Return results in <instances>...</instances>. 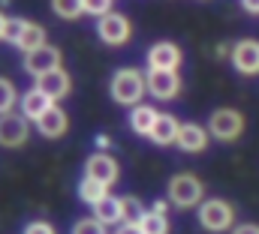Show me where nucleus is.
Wrapping results in <instances>:
<instances>
[{
  "mask_svg": "<svg viewBox=\"0 0 259 234\" xmlns=\"http://www.w3.org/2000/svg\"><path fill=\"white\" fill-rule=\"evenodd\" d=\"M81 3H84V15H97V18H103V15L112 12V0H81Z\"/></svg>",
  "mask_w": 259,
  "mask_h": 234,
  "instance_id": "27",
  "label": "nucleus"
},
{
  "mask_svg": "<svg viewBox=\"0 0 259 234\" xmlns=\"http://www.w3.org/2000/svg\"><path fill=\"white\" fill-rule=\"evenodd\" d=\"M52 105H55V102H52V99H49V96H46L39 87H33V90H27V93L21 96V117L36 123V120L46 114Z\"/></svg>",
  "mask_w": 259,
  "mask_h": 234,
  "instance_id": "15",
  "label": "nucleus"
},
{
  "mask_svg": "<svg viewBox=\"0 0 259 234\" xmlns=\"http://www.w3.org/2000/svg\"><path fill=\"white\" fill-rule=\"evenodd\" d=\"M66 126H69V120H66V111L61 105H52L46 114L36 120V129H39V135H46V138H61L66 132Z\"/></svg>",
  "mask_w": 259,
  "mask_h": 234,
  "instance_id": "14",
  "label": "nucleus"
},
{
  "mask_svg": "<svg viewBox=\"0 0 259 234\" xmlns=\"http://www.w3.org/2000/svg\"><path fill=\"white\" fill-rule=\"evenodd\" d=\"M52 9H55V15L64 18V21H75V18L84 15V3H81V0H52Z\"/></svg>",
  "mask_w": 259,
  "mask_h": 234,
  "instance_id": "22",
  "label": "nucleus"
},
{
  "mask_svg": "<svg viewBox=\"0 0 259 234\" xmlns=\"http://www.w3.org/2000/svg\"><path fill=\"white\" fill-rule=\"evenodd\" d=\"M24 69H27L33 78H42L46 72L61 69V51H58L55 45H46V48L27 51V54H24Z\"/></svg>",
  "mask_w": 259,
  "mask_h": 234,
  "instance_id": "8",
  "label": "nucleus"
},
{
  "mask_svg": "<svg viewBox=\"0 0 259 234\" xmlns=\"http://www.w3.org/2000/svg\"><path fill=\"white\" fill-rule=\"evenodd\" d=\"M139 231L142 234H169V216H157V213H145L142 222H139Z\"/></svg>",
  "mask_w": 259,
  "mask_h": 234,
  "instance_id": "23",
  "label": "nucleus"
},
{
  "mask_svg": "<svg viewBox=\"0 0 259 234\" xmlns=\"http://www.w3.org/2000/svg\"><path fill=\"white\" fill-rule=\"evenodd\" d=\"M97 33H100V39H103L106 45H127L130 36H133V24H130L127 15H121V12H109V15L100 18Z\"/></svg>",
  "mask_w": 259,
  "mask_h": 234,
  "instance_id": "5",
  "label": "nucleus"
},
{
  "mask_svg": "<svg viewBox=\"0 0 259 234\" xmlns=\"http://www.w3.org/2000/svg\"><path fill=\"white\" fill-rule=\"evenodd\" d=\"M24 234H58L55 231V225H49V222H42V219H36V222H30Z\"/></svg>",
  "mask_w": 259,
  "mask_h": 234,
  "instance_id": "28",
  "label": "nucleus"
},
{
  "mask_svg": "<svg viewBox=\"0 0 259 234\" xmlns=\"http://www.w3.org/2000/svg\"><path fill=\"white\" fill-rule=\"evenodd\" d=\"M112 99L118 102V105H139L142 102V96H145V75L139 72V69H133V66H127V69H118L115 75H112Z\"/></svg>",
  "mask_w": 259,
  "mask_h": 234,
  "instance_id": "1",
  "label": "nucleus"
},
{
  "mask_svg": "<svg viewBox=\"0 0 259 234\" xmlns=\"http://www.w3.org/2000/svg\"><path fill=\"white\" fill-rule=\"evenodd\" d=\"M244 132V114L235 108H217L208 117V135H214L217 141H235Z\"/></svg>",
  "mask_w": 259,
  "mask_h": 234,
  "instance_id": "4",
  "label": "nucleus"
},
{
  "mask_svg": "<svg viewBox=\"0 0 259 234\" xmlns=\"http://www.w3.org/2000/svg\"><path fill=\"white\" fill-rule=\"evenodd\" d=\"M84 177L100 180L103 186H112V183L118 180V162H115L109 153H94V156H88V162H84Z\"/></svg>",
  "mask_w": 259,
  "mask_h": 234,
  "instance_id": "11",
  "label": "nucleus"
},
{
  "mask_svg": "<svg viewBox=\"0 0 259 234\" xmlns=\"http://www.w3.org/2000/svg\"><path fill=\"white\" fill-rule=\"evenodd\" d=\"M232 63L241 75H259V42L256 39H241L232 45Z\"/></svg>",
  "mask_w": 259,
  "mask_h": 234,
  "instance_id": "9",
  "label": "nucleus"
},
{
  "mask_svg": "<svg viewBox=\"0 0 259 234\" xmlns=\"http://www.w3.org/2000/svg\"><path fill=\"white\" fill-rule=\"evenodd\" d=\"M232 234H259V225H253V222H244V225H238Z\"/></svg>",
  "mask_w": 259,
  "mask_h": 234,
  "instance_id": "29",
  "label": "nucleus"
},
{
  "mask_svg": "<svg viewBox=\"0 0 259 234\" xmlns=\"http://www.w3.org/2000/svg\"><path fill=\"white\" fill-rule=\"evenodd\" d=\"M178 129H181V123L172 114H160L148 138H151L154 144H163V147H166V144H175V141H178Z\"/></svg>",
  "mask_w": 259,
  "mask_h": 234,
  "instance_id": "16",
  "label": "nucleus"
},
{
  "mask_svg": "<svg viewBox=\"0 0 259 234\" xmlns=\"http://www.w3.org/2000/svg\"><path fill=\"white\" fill-rule=\"evenodd\" d=\"M21 30H24V18H6V27H3V42H12V45H18V39H21Z\"/></svg>",
  "mask_w": 259,
  "mask_h": 234,
  "instance_id": "25",
  "label": "nucleus"
},
{
  "mask_svg": "<svg viewBox=\"0 0 259 234\" xmlns=\"http://www.w3.org/2000/svg\"><path fill=\"white\" fill-rule=\"evenodd\" d=\"M94 219H97V222H103V225L118 222V219H121V198L106 195L100 204H94Z\"/></svg>",
  "mask_w": 259,
  "mask_h": 234,
  "instance_id": "19",
  "label": "nucleus"
},
{
  "mask_svg": "<svg viewBox=\"0 0 259 234\" xmlns=\"http://www.w3.org/2000/svg\"><path fill=\"white\" fill-rule=\"evenodd\" d=\"M181 48L175 45V42H154L151 48H148V66L151 69H160V72H178V66H181Z\"/></svg>",
  "mask_w": 259,
  "mask_h": 234,
  "instance_id": "7",
  "label": "nucleus"
},
{
  "mask_svg": "<svg viewBox=\"0 0 259 234\" xmlns=\"http://www.w3.org/2000/svg\"><path fill=\"white\" fill-rule=\"evenodd\" d=\"M202 195H205V186L190 171H181L169 180V201L175 207H196L202 201Z\"/></svg>",
  "mask_w": 259,
  "mask_h": 234,
  "instance_id": "3",
  "label": "nucleus"
},
{
  "mask_svg": "<svg viewBox=\"0 0 259 234\" xmlns=\"http://www.w3.org/2000/svg\"><path fill=\"white\" fill-rule=\"evenodd\" d=\"M30 135V126L21 114H3L0 117V144L3 147H21Z\"/></svg>",
  "mask_w": 259,
  "mask_h": 234,
  "instance_id": "10",
  "label": "nucleus"
},
{
  "mask_svg": "<svg viewBox=\"0 0 259 234\" xmlns=\"http://www.w3.org/2000/svg\"><path fill=\"white\" fill-rule=\"evenodd\" d=\"M145 213H148V210L142 207V201H139L136 195H124V198H121V219H124V225H139Z\"/></svg>",
  "mask_w": 259,
  "mask_h": 234,
  "instance_id": "21",
  "label": "nucleus"
},
{
  "mask_svg": "<svg viewBox=\"0 0 259 234\" xmlns=\"http://www.w3.org/2000/svg\"><path fill=\"white\" fill-rule=\"evenodd\" d=\"M157 117L160 114H157L151 105H136V108L130 111V126H133V132H139V135H151Z\"/></svg>",
  "mask_w": 259,
  "mask_h": 234,
  "instance_id": "18",
  "label": "nucleus"
},
{
  "mask_svg": "<svg viewBox=\"0 0 259 234\" xmlns=\"http://www.w3.org/2000/svg\"><path fill=\"white\" fill-rule=\"evenodd\" d=\"M12 105H15V87L9 78H0V117L12 114Z\"/></svg>",
  "mask_w": 259,
  "mask_h": 234,
  "instance_id": "24",
  "label": "nucleus"
},
{
  "mask_svg": "<svg viewBox=\"0 0 259 234\" xmlns=\"http://www.w3.org/2000/svg\"><path fill=\"white\" fill-rule=\"evenodd\" d=\"M72 234H106V225H103V222H97L94 216H84V219H78V222H75Z\"/></svg>",
  "mask_w": 259,
  "mask_h": 234,
  "instance_id": "26",
  "label": "nucleus"
},
{
  "mask_svg": "<svg viewBox=\"0 0 259 234\" xmlns=\"http://www.w3.org/2000/svg\"><path fill=\"white\" fill-rule=\"evenodd\" d=\"M46 27L36 24V21H24V30H21V39H18V48L27 51H36V48H46Z\"/></svg>",
  "mask_w": 259,
  "mask_h": 234,
  "instance_id": "17",
  "label": "nucleus"
},
{
  "mask_svg": "<svg viewBox=\"0 0 259 234\" xmlns=\"http://www.w3.org/2000/svg\"><path fill=\"white\" fill-rule=\"evenodd\" d=\"M145 87L151 96L157 99H175L181 93V78L178 72H160V69H148L145 75Z\"/></svg>",
  "mask_w": 259,
  "mask_h": 234,
  "instance_id": "6",
  "label": "nucleus"
},
{
  "mask_svg": "<svg viewBox=\"0 0 259 234\" xmlns=\"http://www.w3.org/2000/svg\"><path fill=\"white\" fill-rule=\"evenodd\" d=\"M109 144H112V141H109V135H97V147H100V150H106Z\"/></svg>",
  "mask_w": 259,
  "mask_h": 234,
  "instance_id": "32",
  "label": "nucleus"
},
{
  "mask_svg": "<svg viewBox=\"0 0 259 234\" xmlns=\"http://www.w3.org/2000/svg\"><path fill=\"white\" fill-rule=\"evenodd\" d=\"M151 213H157V216H169V204H166V201H154Z\"/></svg>",
  "mask_w": 259,
  "mask_h": 234,
  "instance_id": "30",
  "label": "nucleus"
},
{
  "mask_svg": "<svg viewBox=\"0 0 259 234\" xmlns=\"http://www.w3.org/2000/svg\"><path fill=\"white\" fill-rule=\"evenodd\" d=\"M118 234H142V231H139V225H124Z\"/></svg>",
  "mask_w": 259,
  "mask_h": 234,
  "instance_id": "33",
  "label": "nucleus"
},
{
  "mask_svg": "<svg viewBox=\"0 0 259 234\" xmlns=\"http://www.w3.org/2000/svg\"><path fill=\"white\" fill-rule=\"evenodd\" d=\"M184 153H202L208 147V126L199 123H181L178 129V141H175Z\"/></svg>",
  "mask_w": 259,
  "mask_h": 234,
  "instance_id": "12",
  "label": "nucleus"
},
{
  "mask_svg": "<svg viewBox=\"0 0 259 234\" xmlns=\"http://www.w3.org/2000/svg\"><path fill=\"white\" fill-rule=\"evenodd\" d=\"M36 87H39L52 102H58V99H64L66 93H69L72 81H69V72H64V69H52V72H46L42 78H36Z\"/></svg>",
  "mask_w": 259,
  "mask_h": 234,
  "instance_id": "13",
  "label": "nucleus"
},
{
  "mask_svg": "<svg viewBox=\"0 0 259 234\" xmlns=\"http://www.w3.org/2000/svg\"><path fill=\"white\" fill-rule=\"evenodd\" d=\"M109 195V186H103L100 180H91V177H81V183H78V198L84 201V204H100L103 198Z\"/></svg>",
  "mask_w": 259,
  "mask_h": 234,
  "instance_id": "20",
  "label": "nucleus"
},
{
  "mask_svg": "<svg viewBox=\"0 0 259 234\" xmlns=\"http://www.w3.org/2000/svg\"><path fill=\"white\" fill-rule=\"evenodd\" d=\"M232 222H235V210H232L229 201H223V198L202 201V207H199V225L205 231H211V234L229 231Z\"/></svg>",
  "mask_w": 259,
  "mask_h": 234,
  "instance_id": "2",
  "label": "nucleus"
},
{
  "mask_svg": "<svg viewBox=\"0 0 259 234\" xmlns=\"http://www.w3.org/2000/svg\"><path fill=\"white\" fill-rule=\"evenodd\" d=\"M3 27H6V18H3V12H0V39H3Z\"/></svg>",
  "mask_w": 259,
  "mask_h": 234,
  "instance_id": "34",
  "label": "nucleus"
},
{
  "mask_svg": "<svg viewBox=\"0 0 259 234\" xmlns=\"http://www.w3.org/2000/svg\"><path fill=\"white\" fill-rule=\"evenodd\" d=\"M241 6H244L250 15H259V0H241Z\"/></svg>",
  "mask_w": 259,
  "mask_h": 234,
  "instance_id": "31",
  "label": "nucleus"
}]
</instances>
